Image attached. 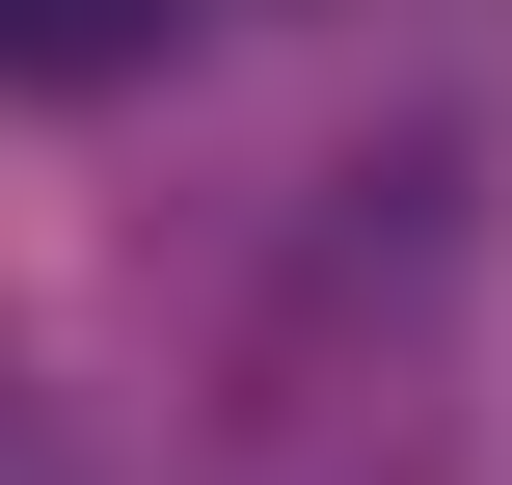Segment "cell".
I'll list each match as a JSON object with an SVG mask.
<instances>
[{
    "instance_id": "cell-2",
    "label": "cell",
    "mask_w": 512,
    "mask_h": 485,
    "mask_svg": "<svg viewBox=\"0 0 512 485\" xmlns=\"http://www.w3.org/2000/svg\"><path fill=\"white\" fill-rule=\"evenodd\" d=\"M0 485H54V459H27V378H0Z\"/></svg>"
},
{
    "instance_id": "cell-1",
    "label": "cell",
    "mask_w": 512,
    "mask_h": 485,
    "mask_svg": "<svg viewBox=\"0 0 512 485\" xmlns=\"http://www.w3.org/2000/svg\"><path fill=\"white\" fill-rule=\"evenodd\" d=\"M162 27H189V0H0V81H27V108H108Z\"/></svg>"
}]
</instances>
